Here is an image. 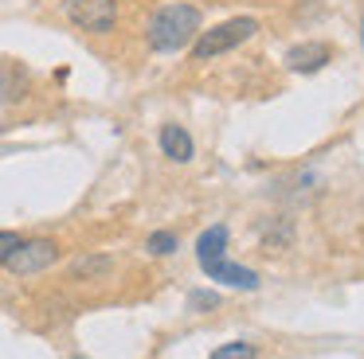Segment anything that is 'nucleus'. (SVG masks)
Wrapping results in <instances>:
<instances>
[{
    "label": "nucleus",
    "instance_id": "nucleus-10",
    "mask_svg": "<svg viewBox=\"0 0 364 359\" xmlns=\"http://www.w3.org/2000/svg\"><path fill=\"white\" fill-rule=\"evenodd\" d=\"M145 250H149V254H157V258L173 254V250H176V234L173 231H153L149 242H145Z\"/></svg>",
    "mask_w": 364,
    "mask_h": 359
},
{
    "label": "nucleus",
    "instance_id": "nucleus-12",
    "mask_svg": "<svg viewBox=\"0 0 364 359\" xmlns=\"http://www.w3.org/2000/svg\"><path fill=\"white\" fill-rule=\"evenodd\" d=\"M215 304H220V297L208 293V289H196V293L188 297V309H192V312H200V309H215Z\"/></svg>",
    "mask_w": 364,
    "mask_h": 359
},
{
    "label": "nucleus",
    "instance_id": "nucleus-3",
    "mask_svg": "<svg viewBox=\"0 0 364 359\" xmlns=\"http://www.w3.org/2000/svg\"><path fill=\"white\" fill-rule=\"evenodd\" d=\"M255 31H259V20H255V16L223 20V23H215V28H208V31L196 35V43H192V59L204 62V59H215V55H223V51H235V47L247 43Z\"/></svg>",
    "mask_w": 364,
    "mask_h": 359
},
{
    "label": "nucleus",
    "instance_id": "nucleus-2",
    "mask_svg": "<svg viewBox=\"0 0 364 359\" xmlns=\"http://www.w3.org/2000/svg\"><path fill=\"white\" fill-rule=\"evenodd\" d=\"M196 35H200V12L192 4H165L149 20V28H145L149 47H153V51H161V55L184 51Z\"/></svg>",
    "mask_w": 364,
    "mask_h": 359
},
{
    "label": "nucleus",
    "instance_id": "nucleus-13",
    "mask_svg": "<svg viewBox=\"0 0 364 359\" xmlns=\"http://www.w3.org/2000/svg\"><path fill=\"white\" fill-rule=\"evenodd\" d=\"M20 242H24V238H20L16 231H0V265L9 262V254H12V250H16V246H20Z\"/></svg>",
    "mask_w": 364,
    "mask_h": 359
},
{
    "label": "nucleus",
    "instance_id": "nucleus-11",
    "mask_svg": "<svg viewBox=\"0 0 364 359\" xmlns=\"http://www.w3.org/2000/svg\"><path fill=\"white\" fill-rule=\"evenodd\" d=\"M208 359H255V348H251V343H239V340H235V343H223V348H215Z\"/></svg>",
    "mask_w": 364,
    "mask_h": 359
},
{
    "label": "nucleus",
    "instance_id": "nucleus-8",
    "mask_svg": "<svg viewBox=\"0 0 364 359\" xmlns=\"http://www.w3.org/2000/svg\"><path fill=\"white\" fill-rule=\"evenodd\" d=\"M24 86H28V74L16 67V62H9V67L0 70V90H4V98H9V101L24 98Z\"/></svg>",
    "mask_w": 364,
    "mask_h": 359
},
{
    "label": "nucleus",
    "instance_id": "nucleus-4",
    "mask_svg": "<svg viewBox=\"0 0 364 359\" xmlns=\"http://www.w3.org/2000/svg\"><path fill=\"white\" fill-rule=\"evenodd\" d=\"M63 8H67V20L75 28L90 31V35H106L118 23V4L114 0H67Z\"/></svg>",
    "mask_w": 364,
    "mask_h": 359
},
{
    "label": "nucleus",
    "instance_id": "nucleus-14",
    "mask_svg": "<svg viewBox=\"0 0 364 359\" xmlns=\"http://www.w3.org/2000/svg\"><path fill=\"white\" fill-rule=\"evenodd\" d=\"M360 43H364V23H360Z\"/></svg>",
    "mask_w": 364,
    "mask_h": 359
},
{
    "label": "nucleus",
    "instance_id": "nucleus-9",
    "mask_svg": "<svg viewBox=\"0 0 364 359\" xmlns=\"http://www.w3.org/2000/svg\"><path fill=\"white\" fill-rule=\"evenodd\" d=\"M71 270H75V277H95V273H106V270H110V258H106V254L79 258V262H75Z\"/></svg>",
    "mask_w": 364,
    "mask_h": 359
},
{
    "label": "nucleus",
    "instance_id": "nucleus-7",
    "mask_svg": "<svg viewBox=\"0 0 364 359\" xmlns=\"http://www.w3.org/2000/svg\"><path fill=\"white\" fill-rule=\"evenodd\" d=\"M161 153H165L168 160H176V164H188L192 153H196V145H192V137H188L184 125H161Z\"/></svg>",
    "mask_w": 364,
    "mask_h": 359
},
{
    "label": "nucleus",
    "instance_id": "nucleus-1",
    "mask_svg": "<svg viewBox=\"0 0 364 359\" xmlns=\"http://www.w3.org/2000/svg\"><path fill=\"white\" fill-rule=\"evenodd\" d=\"M228 238L231 231L223 223L208 226L204 234L196 238V258H200V270L208 273V281H220V285L231 289H243V293H255L259 289V273L247 270V265L228 262Z\"/></svg>",
    "mask_w": 364,
    "mask_h": 359
},
{
    "label": "nucleus",
    "instance_id": "nucleus-6",
    "mask_svg": "<svg viewBox=\"0 0 364 359\" xmlns=\"http://www.w3.org/2000/svg\"><path fill=\"white\" fill-rule=\"evenodd\" d=\"M329 59H333V47L329 43H317V39L298 43V47L286 51V67H290L294 74H314V70H321Z\"/></svg>",
    "mask_w": 364,
    "mask_h": 359
},
{
    "label": "nucleus",
    "instance_id": "nucleus-5",
    "mask_svg": "<svg viewBox=\"0 0 364 359\" xmlns=\"http://www.w3.org/2000/svg\"><path fill=\"white\" fill-rule=\"evenodd\" d=\"M55 262H59L55 242L51 238H32V242H20L4 265H9L12 273H40V270H48V265H55Z\"/></svg>",
    "mask_w": 364,
    "mask_h": 359
}]
</instances>
